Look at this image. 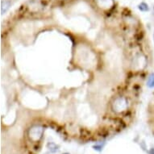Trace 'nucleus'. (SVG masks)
Listing matches in <instances>:
<instances>
[{
    "mask_svg": "<svg viewBox=\"0 0 154 154\" xmlns=\"http://www.w3.org/2000/svg\"><path fill=\"white\" fill-rule=\"evenodd\" d=\"M43 134V129L40 127H34L30 130L29 135L30 137L33 140H39L42 137Z\"/></svg>",
    "mask_w": 154,
    "mask_h": 154,
    "instance_id": "1",
    "label": "nucleus"
},
{
    "mask_svg": "<svg viewBox=\"0 0 154 154\" xmlns=\"http://www.w3.org/2000/svg\"><path fill=\"white\" fill-rule=\"evenodd\" d=\"M153 37H154V35H153Z\"/></svg>",
    "mask_w": 154,
    "mask_h": 154,
    "instance_id": "6",
    "label": "nucleus"
},
{
    "mask_svg": "<svg viewBox=\"0 0 154 154\" xmlns=\"http://www.w3.org/2000/svg\"><path fill=\"white\" fill-rule=\"evenodd\" d=\"M10 7V3L8 2V1H4L3 0L2 2H1V12L2 14H4V13L8 11V9Z\"/></svg>",
    "mask_w": 154,
    "mask_h": 154,
    "instance_id": "2",
    "label": "nucleus"
},
{
    "mask_svg": "<svg viewBox=\"0 0 154 154\" xmlns=\"http://www.w3.org/2000/svg\"><path fill=\"white\" fill-rule=\"evenodd\" d=\"M147 85H148V86L150 87V88L154 87V73H151V74L149 76L148 80H147Z\"/></svg>",
    "mask_w": 154,
    "mask_h": 154,
    "instance_id": "3",
    "label": "nucleus"
},
{
    "mask_svg": "<svg viewBox=\"0 0 154 154\" xmlns=\"http://www.w3.org/2000/svg\"><path fill=\"white\" fill-rule=\"evenodd\" d=\"M138 8H139L140 10L142 11H149V6H148V4H146L145 3H140Z\"/></svg>",
    "mask_w": 154,
    "mask_h": 154,
    "instance_id": "4",
    "label": "nucleus"
},
{
    "mask_svg": "<svg viewBox=\"0 0 154 154\" xmlns=\"http://www.w3.org/2000/svg\"><path fill=\"white\" fill-rule=\"evenodd\" d=\"M64 154H68V153H64Z\"/></svg>",
    "mask_w": 154,
    "mask_h": 154,
    "instance_id": "5",
    "label": "nucleus"
}]
</instances>
